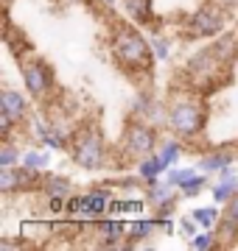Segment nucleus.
Segmentation results:
<instances>
[{
    "mask_svg": "<svg viewBox=\"0 0 238 251\" xmlns=\"http://www.w3.org/2000/svg\"><path fill=\"white\" fill-rule=\"evenodd\" d=\"M101 3H104L107 9H112V6H115V0H101Z\"/></svg>",
    "mask_w": 238,
    "mask_h": 251,
    "instance_id": "nucleus-29",
    "label": "nucleus"
},
{
    "mask_svg": "<svg viewBox=\"0 0 238 251\" xmlns=\"http://www.w3.org/2000/svg\"><path fill=\"white\" fill-rule=\"evenodd\" d=\"M224 221L233 226H238V193L227 201V209H224Z\"/></svg>",
    "mask_w": 238,
    "mask_h": 251,
    "instance_id": "nucleus-25",
    "label": "nucleus"
},
{
    "mask_svg": "<svg viewBox=\"0 0 238 251\" xmlns=\"http://www.w3.org/2000/svg\"><path fill=\"white\" fill-rule=\"evenodd\" d=\"M157 140H160L157 126H151V123H146V120L135 117V120L126 126V131H123L120 148H123V153L132 156V159H143V156H149V153H154Z\"/></svg>",
    "mask_w": 238,
    "mask_h": 251,
    "instance_id": "nucleus-4",
    "label": "nucleus"
},
{
    "mask_svg": "<svg viewBox=\"0 0 238 251\" xmlns=\"http://www.w3.org/2000/svg\"><path fill=\"white\" fill-rule=\"evenodd\" d=\"M236 162V151H224V148H216V151L202 153V159L196 168H202V173H221L224 168H230Z\"/></svg>",
    "mask_w": 238,
    "mask_h": 251,
    "instance_id": "nucleus-10",
    "label": "nucleus"
},
{
    "mask_svg": "<svg viewBox=\"0 0 238 251\" xmlns=\"http://www.w3.org/2000/svg\"><path fill=\"white\" fill-rule=\"evenodd\" d=\"M205 123H208V109L205 103H199V98H182L168 106V128L179 140H191L202 134Z\"/></svg>",
    "mask_w": 238,
    "mask_h": 251,
    "instance_id": "nucleus-2",
    "label": "nucleus"
},
{
    "mask_svg": "<svg viewBox=\"0 0 238 251\" xmlns=\"http://www.w3.org/2000/svg\"><path fill=\"white\" fill-rule=\"evenodd\" d=\"M146 193H149V201L157 206L160 215H171L174 201H177V190L171 181H154V184H149Z\"/></svg>",
    "mask_w": 238,
    "mask_h": 251,
    "instance_id": "nucleus-8",
    "label": "nucleus"
},
{
    "mask_svg": "<svg viewBox=\"0 0 238 251\" xmlns=\"http://www.w3.org/2000/svg\"><path fill=\"white\" fill-rule=\"evenodd\" d=\"M98 232L104 234V237H112V240H118L120 232H123V226H120V224H101V226H98Z\"/></svg>",
    "mask_w": 238,
    "mask_h": 251,
    "instance_id": "nucleus-26",
    "label": "nucleus"
},
{
    "mask_svg": "<svg viewBox=\"0 0 238 251\" xmlns=\"http://www.w3.org/2000/svg\"><path fill=\"white\" fill-rule=\"evenodd\" d=\"M70 153H73V162L82 171H98L107 159V143H104V137L95 126H84L70 140Z\"/></svg>",
    "mask_w": 238,
    "mask_h": 251,
    "instance_id": "nucleus-3",
    "label": "nucleus"
},
{
    "mask_svg": "<svg viewBox=\"0 0 238 251\" xmlns=\"http://www.w3.org/2000/svg\"><path fill=\"white\" fill-rule=\"evenodd\" d=\"M20 165H26V168H31V171H45L48 168V153L45 151H26L23 159H20Z\"/></svg>",
    "mask_w": 238,
    "mask_h": 251,
    "instance_id": "nucleus-19",
    "label": "nucleus"
},
{
    "mask_svg": "<svg viewBox=\"0 0 238 251\" xmlns=\"http://www.w3.org/2000/svg\"><path fill=\"white\" fill-rule=\"evenodd\" d=\"M191 176H196V171H193V168H182V171H179V168H168V171H165V181H171L174 187H179V184H182V181H188Z\"/></svg>",
    "mask_w": 238,
    "mask_h": 251,
    "instance_id": "nucleus-22",
    "label": "nucleus"
},
{
    "mask_svg": "<svg viewBox=\"0 0 238 251\" xmlns=\"http://www.w3.org/2000/svg\"><path fill=\"white\" fill-rule=\"evenodd\" d=\"M205 187H208V176H205V173H196V176H191L188 181H182V184H179V196L193 198V196H199Z\"/></svg>",
    "mask_w": 238,
    "mask_h": 251,
    "instance_id": "nucleus-16",
    "label": "nucleus"
},
{
    "mask_svg": "<svg viewBox=\"0 0 238 251\" xmlns=\"http://www.w3.org/2000/svg\"><path fill=\"white\" fill-rule=\"evenodd\" d=\"M23 84L31 98H48V92L54 90V70L45 59L39 56H31L26 64H23Z\"/></svg>",
    "mask_w": 238,
    "mask_h": 251,
    "instance_id": "nucleus-6",
    "label": "nucleus"
},
{
    "mask_svg": "<svg viewBox=\"0 0 238 251\" xmlns=\"http://www.w3.org/2000/svg\"><path fill=\"white\" fill-rule=\"evenodd\" d=\"M224 11L221 6H216V3H205L202 9H196L188 17V34L191 36H199V39H210V36H219L221 31H224V23H227V17H224Z\"/></svg>",
    "mask_w": 238,
    "mask_h": 251,
    "instance_id": "nucleus-5",
    "label": "nucleus"
},
{
    "mask_svg": "<svg viewBox=\"0 0 238 251\" xmlns=\"http://www.w3.org/2000/svg\"><path fill=\"white\" fill-rule=\"evenodd\" d=\"M0 112H6V115H11L17 123H23L28 115V100L23 92L17 90H3L0 92Z\"/></svg>",
    "mask_w": 238,
    "mask_h": 251,
    "instance_id": "nucleus-9",
    "label": "nucleus"
},
{
    "mask_svg": "<svg viewBox=\"0 0 238 251\" xmlns=\"http://www.w3.org/2000/svg\"><path fill=\"white\" fill-rule=\"evenodd\" d=\"M199 229H202V226L196 224V218H193V215H191V218H182V221H179V232H182V237H188V240H191V237L199 232Z\"/></svg>",
    "mask_w": 238,
    "mask_h": 251,
    "instance_id": "nucleus-24",
    "label": "nucleus"
},
{
    "mask_svg": "<svg viewBox=\"0 0 238 251\" xmlns=\"http://www.w3.org/2000/svg\"><path fill=\"white\" fill-rule=\"evenodd\" d=\"M39 173L42 171H31L26 165H20V168H0V193L11 196V193H20V190L37 184Z\"/></svg>",
    "mask_w": 238,
    "mask_h": 251,
    "instance_id": "nucleus-7",
    "label": "nucleus"
},
{
    "mask_svg": "<svg viewBox=\"0 0 238 251\" xmlns=\"http://www.w3.org/2000/svg\"><path fill=\"white\" fill-rule=\"evenodd\" d=\"M112 56L120 64V70L126 73H146L154 62V48H149V42L129 25H118L112 34Z\"/></svg>",
    "mask_w": 238,
    "mask_h": 251,
    "instance_id": "nucleus-1",
    "label": "nucleus"
},
{
    "mask_svg": "<svg viewBox=\"0 0 238 251\" xmlns=\"http://www.w3.org/2000/svg\"><path fill=\"white\" fill-rule=\"evenodd\" d=\"M191 246L193 249H216V240H213L210 229H202V232H196L191 237Z\"/></svg>",
    "mask_w": 238,
    "mask_h": 251,
    "instance_id": "nucleus-23",
    "label": "nucleus"
},
{
    "mask_svg": "<svg viewBox=\"0 0 238 251\" xmlns=\"http://www.w3.org/2000/svg\"><path fill=\"white\" fill-rule=\"evenodd\" d=\"M168 168H171V165H168L160 153H149V156H143V159H140L138 176L146 181V184H154V181H160V176H163Z\"/></svg>",
    "mask_w": 238,
    "mask_h": 251,
    "instance_id": "nucleus-11",
    "label": "nucleus"
},
{
    "mask_svg": "<svg viewBox=\"0 0 238 251\" xmlns=\"http://www.w3.org/2000/svg\"><path fill=\"white\" fill-rule=\"evenodd\" d=\"M213 3L221 9H238V0H213Z\"/></svg>",
    "mask_w": 238,
    "mask_h": 251,
    "instance_id": "nucleus-28",
    "label": "nucleus"
},
{
    "mask_svg": "<svg viewBox=\"0 0 238 251\" xmlns=\"http://www.w3.org/2000/svg\"><path fill=\"white\" fill-rule=\"evenodd\" d=\"M39 187L45 190L51 198H67V193H70V181L64 179V176H54V173H48L45 179L39 181Z\"/></svg>",
    "mask_w": 238,
    "mask_h": 251,
    "instance_id": "nucleus-13",
    "label": "nucleus"
},
{
    "mask_svg": "<svg viewBox=\"0 0 238 251\" xmlns=\"http://www.w3.org/2000/svg\"><path fill=\"white\" fill-rule=\"evenodd\" d=\"M193 218L202 229H213L216 221H219V209L216 206H202V209H193Z\"/></svg>",
    "mask_w": 238,
    "mask_h": 251,
    "instance_id": "nucleus-20",
    "label": "nucleus"
},
{
    "mask_svg": "<svg viewBox=\"0 0 238 251\" xmlns=\"http://www.w3.org/2000/svg\"><path fill=\"white\" fill-rule=\"evenodd\" d=\"M160 156H163L168 165H174V162L182 156V145H179V140H165V143L160 145Z\"/></svg>",
    "mask_w": 238,
    "mask_h": 251,
    "instance_id": "nucleus-21",
    "label": "nucleus"
},
{
    "mask_svg": "<svg viewBox=\"0 0 238 251\" xmlns=\"http://www.w3.org/2000/svg\"><path fill=\"white\" fill-rule=\"evenodd\" d=\"M154 56L157 59H168V39H165V36L154 39Z\"/></svg>",
    "mask_w": 238,
    "mask_h": 251,
    "instance_id": "nucleus-27",
    "label": "nucleus"
},
{
    "mask_svg": "<svg viewBox=\"0 0 238 251\" xmlns=\"http://www.w3.org/2000/svg\"><path fill=\"white\" fill-rule=\"evenodd\" d=\"M123 6H126L129 17L135 20V23H151V17H154L151 0H123Z\"/></svg>",
    "mask_w": 238,
    "mask_h": 251,
    "instance_id": "nucleus-14",
    "label": "nucleus"
},
{
    "mask_svg": "<svg viewBox=\"0 0 238 251\" xmlns=\"http://www.w3.org/2000/svg\"><path fill=\"white\" fill-rule=\"evenodd\" d=\"M107 206H110L107 204V196H101L98 190H92L90 196H82V198H76V201H70L67 209H76V212H84V215H101Z\"/></svg>",
    "mask_w": 238,
    "mask_h": 251,
    "instance_id": "nucleus-12",
    "label": "nucleus"
},
{
    "mask_svg": "<svg viewBox=\"0 0 238 251\" xmlns=\"http://www.w3.org/2000/svg\"><path fill=\"white\" fill-rule=\"evenodd\" d=\"M20 159H23V153L17 151V145L11 140H3V145H0V168H14Z\"/></svg>",
    "mask_w": 238,
    "mask_h": 251,
    "instance_id": "nucleus-17",
    "label": "nucleus"
},
{
    "mask_svg": "<svg viewBox=\"0 0 238 251\" xmlns=\"http://www.w3.org/2000/svg\"><path fill=\"white\" fill-rule=\"evenodd\" d=\"M160 226H157V218L154 221H135V224L129 226V237L132 240H143V237H149V234H154Z\"/></svg>",
    "mask_w": 238,
    "mask_h": 251,
    "instance_id": "nucleus-18",
    "label": "nucleus"
},
{
    "mask_svg": "<svg viewBox=\"0 0 238 251\" xmlns=\"http://www.w3.org/2000/svg\"><path fill=\"white\" fill-rule=\"evenodd\" d=\"M236 193H238V176H224V179L213 187V201H216V204H227Z\"/></svg>",
    "mask_w": 238,
    "mask_h": 251,
    "instance_id": "nucleus-15",
    "label": "nucleus"
}]
</instances>
